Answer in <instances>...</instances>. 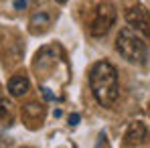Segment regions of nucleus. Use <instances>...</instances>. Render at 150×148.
I'll use <instances>...</instances> for the list:
<instances>
[{
    "label": "nucleus",
    "instance_id": "nucleus-1",
    "mask_svg": "<svg viewBox=\"0 0 150 148\" xmlns=\"http://www.w3.org/2000/svg\"><path fill=\"white\" fill-rule=\"evenodd\" d=\"M89 89L101 108H112L120 98V79L118 69L110 61H98L89 69Z\"/></svg>",
    "mask_w": 150,
    "mask_h": 148
},
{
    "label": "nucleus",
    "instance_id": "nucleus-2",
    "mask_svg": "<svg viewBox=\"0 0 150 148\" xmlns=\"http://www.w3.org/2000/svg\"><path fill=\"white\" fill-rule=\"evenodd\" d=\"M116 51L132 65H144L148 61V45L132 26H126L116 37Z\"/></svg>",
    "mask_w": 150,
    "mask_h": 148
},
{
    "label": "nucleus",
    "instance_id": "nucleus-3",
    "mask_svg": "<svg viewBox=\"0 0 150 148\" xmlns=\"http://www.w3.org/2000/svg\"><path fill=\"white\" fill-rule=\"evenodd\" d=\"M116 16H118L116 6L110 0L98 4V8L93 10V18L87 25V33L91 37H105L110 33V28L114 26V23H116Z\"/></svg>",
    "mask_w": 150,
    "mask_h": 148
},
{
    "label": "nucleus",
    "instance_id": "nucleus-4",
    "mask_svg": "<svg viewBox=\"0 0 150 148\" xmlns=\"http://www.w3.org/2000/svg\"><path fill=\"white\" fill-rule=\"evenodd\" d=\"M126 23L140 35L150 37V10L142 4H134L126 10Z\"/></svg>",
    "mask_w": 150,
    "mask_h": 148
},
{
    "label": "nucleus",
    "instance_id": "nucleus-5",
    "mask_svg": "<svg viewBox=\"0 0 150 148\" xmlns=\"http://www.w3.org/2000/svg\"><path fill=\"white\" fill-rule=\"evenodd\" d=\"M150 138V130L144 122H132L128 126L124 134V144L126 146H142Z\"/></svg>",
    "mask_w": 150,
    "mask_h": 148
},
{
    "label": "nucleus",
    "instance_id": "nucleus-6",
    "mask_svg": "<svg viewBox=\"0 0 150 148\" xmlns=\"http://www.w3.org/2000/svg\"><path fill=\"white\" fill-rule=\"evenodd\" d=\"M53 25V14L47 10H39L30 16V33L33 35H43L49 30V26Z\"/></svg>",
    "mask_w": 150,
    "mask_h": 148
},
{
    "label": "nucleus",
    "instance_id": "nucleus-7",
    "mask_svg": "<svg viewBox=\"0 0 150 148\" xmlns=\"http://www.w3.org/2000/svg\"><path fill=\"white\" fill-rule=\"evenodd\" d=\"M28 89H30V81L25 75H12L8 79V91L12 98H23L28 93Z\"/></svg>",
    "mask_w": 150,
    "mask_h": 148
},
{
    "label": "nucleus",
    "instance_id": "nucleus-8",
    "mask_svg": "<svg viewBox=\"0 0 150 148\" xmlns=\"http://www.w3.org/2000/svg\"><path fill=\"white\" fill-rule=\"evenodd\" d=\"M10 122V103L0 99V122Z\"/></svg>",
    "mask_w": 150,
    "mask_h": 148
},
{
    "label": "nucleus",
    "instance_id": "nucleus-9",
    "mask_svg": "<svg viewBox=\"0 0 150 148\" xmlns=\"http://www.w3.org/2000/svg\"><path fill=\"white\" fill-rule=\"evenodd\" d=\"M79 120H81V116H79V114H71V116H69V124H71V126H77Z\"/></svg>",
    "mask_w": 150,
    "mask_h": 148
},
{
    "label": "nucleus",
    "instance_id": "nucleus-10",
    "mask_svg": "<svg viewBox=\"0 0 150 148\" xmlns=\"http://www.w3.org/2000/svg\"><path fill=\"white\" fill-rule=\"evenodd\" d=\"M26 0H14V8H25Z\"/></svg>",
    "mask_w": 150,
    "mask_h": 148
},
{
    "label": "nucleus",
    "instance_id": "nucleus-11",
    "mask_svg": "<svg viewBox=\"0 0 150 148\" xmlns=\"http://www.w3.org/2000/svg\"><path fill=\"white\" fill-rule=\"evenodd\" d=\"M57 2H59V4H65V2H67V0H57Z\"/></svg>",
    "mask_w": 150,
    "mask_h": 148
}]
</instances>
